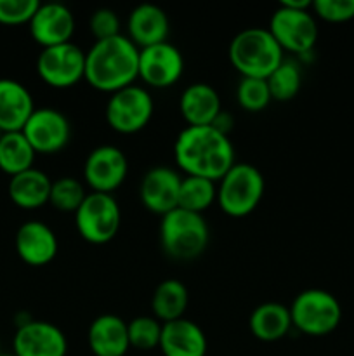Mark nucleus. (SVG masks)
Returning <instances> with one entry per match:
<instances>
[{"mask_svg":"<svg viewBox=\"0 0 354 356\" xmlns=\"http://www.w3.org/2000/svg\"><path fill=\"white\" fill-rule=\"evenodd\" d=\"M174 156L186 176H196L217 183L235 165V146L212 125L191 127L179 132L174 145Z\"/></svg>","mask_w":354,"mask_h":356,"instance_id":"nucleus-1","label":"nucleus"},{"mask_svg":"<svg viewBox=\"0 0 354 356\" xmlns=\"http://www.w3.org/2000/svg\"><path fill=\"white\" fill-rule=\"evenodd\" d=\"M139 79V47L125 35L94 42L85 52V79L101 92H117Z\"/></svg>","mask_w":354,"mask_h":356,"instance_id":"nucleus-2","label":"nucleus"},{"mask_svg":"<svg viewBox=\"0 0 354 356\" xmlns=\"http://www.w3.org/2000/svg\"><path fill=\"white\" fill-rule=\"evenodd\" d=\"M229 61L242 76L267 79L285 59L280 47L267 28H246L229 44Z\"/></svg>","mask_w":354,"mask_h":356,"instance_id":"nucleus-3","label":"nucleus"},{"mask_svg":"<svg viewBox=\"0 0 354 356\" xmlns=\"http://www.w3.org/2000/svg\"><path fill=\"white\" fill-rule=\"evenodd\" d=\"M210 229L203 214L174 209L162 216L160 243L163 252L176 261H193L207 250Z\"/></svg>","mask_w":354,"mask_h":356,"instance_id":"nucleus-4","label":"nucleus"},{"mask_svg":"<svg viewBox=\"0 0 354 356\" xmlns=\"http://www.w3.org/2000/svg\"><path fill=\"white\" fill-rule=\"evenodd\" d=\"M311 0H283L271 16L267 30L292 54H307L318 42V23L311 13Z\"/></svg>","mask_w":354,"mask_h":356,"instance_id":"nucleus-5","label":"nucleus"},{"mask_svg":"<svg viewBox=\"0 0 354 356\" xmlns=\"http://www.w3.org/2000/svg\"><path fill=\"white\" fill-rule=\"evenodd\" d=\"M266 190L262 172L252 163H235L219 179V207L229 218H245L260 204Z\"/></svg>","mask_w":354,"mask_h":356,"instance_id":"nucleus-6","label":"nucleus"},{"mask_svg":"<svg viewBox=\"0 0 354 356\" xmlns=\"http://www.w3.org/2000/svg\"><path fill=\"white\" fill-rule=\"evenodd\" d=\"M292 325L298 332L311 337L332 334L342 320V306L339 299L323 289H305L288 306Z\"/></svg>","mask_w":354,"mask_h":356,"instance_id":"nucleus-7","label":"nucleus"},{"mask_svg":"<svg viewBox=\"0 0 354 356\" xmlns=\"http://www.w3.org/2000/svg\"><path fill=\"white\" fill-rule=\"evenodd\" d=\"M78 235L92 245H104L117 236L121 226V211L117 198L108 193H87L75 212Z\"/></svg>","mask_w":354,"mask_h":356,"instance_id":"nucleus-8","label":"nucleus"},{"mask_svg":"<svg viewBox=\"0 0 354 356\" xmlns=\"http://www.w3.org/2000/svg\"><path fill=\"white\" fill-rule=\"evenodd\" d=\"M153 111L151 94L134 83L111 94L106 104V122L118 134H135L149 124Z\"/></svg>","mask_w":354,"mask_h":356,"instance_id":"nucleus-9","label":"nucleus"},{"mask_svg":"<svg viewBox=\"0 0 354 356\" xmlns=\"http://www.w3.org/2000/svg\"><path fill=\"white\" fill-rule=\"evenodd\" d=\"M37 73L47 86L68 89L85 79V52L73 42L42 49Z\"/></svg>","mask_w":354,"mask_h":356,"instance_id":"nucleus-10","label":"nucleus"},{"mask_svg":"<svg viewBox=\"0 0 354 356\" xmlns=\"http://www.w3.org/2000/svg\"><path fill=\"white\" fill-rule=\"evenodd\" d=\"M127 174V156L113 145L94 148L83 163V179L94 193L111 195L125 183Z\"/></svg>","mask_w":354,"mask_h":356,"instance_id":"nucleus-11","label":"nucleus"},{"mask_svg":"<svg viewBox=\"0 0 354 356\" xmlns=\"http://www.w3.org/2000/svg\"><path fill=\"white\" fill-rule=\"evenodd\" d=\"M24 138L35 153L52 155L65 148L71 138V125L68 117L56 108H35L31 117L24 124Z\"/></svg>","mask_w":354,"mask_h":356,"instance_id":"nucleus-12","label":"nucleus"},{"mask_svg":"<svg viewBox=\"0 0 354 356\" xmlns=\"http://www.w3.org/2000/svg\"><path fill=\"white\" fill-rule=\"evenodd\" d=\"M184 73L183 52L170 42L139 49V79L155 89L176 86Z\"/></svg>","mask_w":354,"mask_h":356,"instance_id":"nucleus-13","label":"nucleus"},{"mask_svg":"<svg viewBox=\"0 0 354 356\" xmlns=\"http://www.w3.org/2000/svg\"><path fill=\"white\" fill-rule=\"evenodd\" d=\"M16 356H66L68 339L58 325L45 320H30L17 327L12 339Z\"/></svg>","mask_w":354,"mask_h":356,"instance_id":"nucleus-14","label":"nucleus"},{"mask_svg":"<svg viewBox=\"0 0 354 356\" xmlns=\"http://www.w3.org/2000/svg\"><path fill=\"white\" fill-rule=\"evenodd\" d=\"M183 177L167 165H156L142 176L139 197L149 212L165 216L179 205V191Z\"/></svg>","mask_w":354,"mask_h":356,"instance_id":"nucleus-15","label":"nucleus"},{"mask_svg":"<svg viewBox=\"0 0 354 356\" xmlns=\"http://www.w3.org/2000/svg\"><path fill=\"white\" fill-rule=\"evenodd\" d=\"M14 245H16L19 259L33 268L47 266L56 259L59 250V242L54 229L37 219L23 222L17 228Z\"/></svg>","mask_w":354,"mask_h":356,"instance_id":"nucleus-16","label":"nucleus"},{"mask_svg":"<svg viewBox=\"0 0 354 356\" xmlns=\"http://www.w3.org/2000/svg\"><path fill=\"white\" fill-rule=\"evenodd\" d=\"M28 26H30L31 38L42 49H45L52 45L68 44L71 40L73 31H75V17L65 3H40Z\"/></svg>","mask_w":354,"mask_h":356,"instance_id":"nucleus-17","label":"nucleus"},{"mask_svg":"<svg viewBox=\"0 0 354 356\" xmlns=\"http://www.w3.org/2000/svg\"><path fill=\"white\" fill-rule=\"evenodd\" d=\"M128 38L139 49L167 42L170 33V21L165 10L155 3H141L134 7L127 19Z\"/></svg>","mask_w":354,"mask_h":356,"instance_id":"nucleus-18","label":"nucleus"},{"mask_svg":"<svg viewBox=\"0 0 354 356\" xmlns=\"http://www.w3.org/2000/svg\"><path fill=\"white\" fill-rule=\"evenodd\" d=\"M208 341L198 323L187 318L163 323L160 351L163 356H207Z\"/></svg>","mask_w":354,"mask_h":356,"instance_id":"nucleus-19","label":"nucleus"},{"mask_svg":"<svg viewBox=\"0 0 354 356\" xmlns=\"http://www.w3.org/2000/svg\"><path fill=\"white\" fill-rule=\"evenodd\" d=\"M35 111L33 97L24 83L0 79V132H19Z\"/></svg>","mask_w":354,"mask_h":356,"instance_id":"nucleus-20","label":"nucleus"},{"mask_svg":"<svg viewBox=\"0 0 354 356\" xmlns=\"http://www.w3.org/2000/svg\"><path fill=\"white\" fill-rule=\"evenodd\" d=\"M179 110L191 127L212 125L222 111L221 96L210 83L194 82L180 94Z\"/></svg>","mask_w":354,"mask_h":356,"instance_id":"nucleus-21","label":"nucleus"},{"mask_svg":"<svg viewBox=\"0 0 354 356\" xmlns=\"http://www.w3.org/2000/svg\"><path fill=\"white\" fill-rule=\"evenodd\" d=\"M87 343L94 356H125L130 348L127 322L110 313L97 316L89 327Z\"/></svg>","mask_w":354,"mask_h":356,"instance_id":"nucleus-22","label":"nucleus"},{"mask_svg":"<svg viewBox=\"0 0 354 356\" xmlns=\"http://www.w3.org/2000/svg\"><path fill=\"white\" fill-rule=\"evenodd\" d=\"M52 181L44 170L31 169L12 176L9 181V198L21 209H38L49 204Z\"/></svg>","mask_w":354,"mask_h":356,"instance_id":"nucleus-23","label":"nucleus"},{"mask_svg":"<svg viewBox=\"0 0 354 356\" xmlns=\"http://www.w3.org/2000/svg\"><path fill=\"white\" fill-rule=\"evenodd\" d=\"M250 332L255 339L264 343L280 341L290 332L292 316L288 306L281 302H262L252 312L248 320Z\"/></svg>","mask_w":354,"mask_h":356,"instance_id":"nucleus-24","label":"nucleus"},{"mask_svg":"<svg viewBox=\"0 0 354 356\" xmlns=\"http://www.w3.org/2000/svg\"><path fill=\"white\" fill-rule=\"evenodd\" d=\"M187 305H189V292H187L186 285L176 278L163 280L153 292V316L162 323L184 318Z\"/></svg>","mask_w":354,"mask_h":356,"instance_id":"nucleus-25","label":"nucleus"},{"mask_svg":"<svg viewBox=\"0 0 354 356\" xmlns=\"http://www.w3.org/2000/svg\"><path fill=\"white\" fill-rule=\"evenodd\" d=\"M35 155L37 153L21 131L0 136V170L10 177L31 169Z\"/></svg>","mask_w":354,"mask_h":356,"instance_id":"nucleus-26","label":"nucleus"},{"mask_svg":"<svg viewBox=\"0 0 354 356\" xmlns=\"http://www.w3.org/2000/svg\"><path fill=\"white\" fill-rule=\"evenodd\" d=\"M215 200H217V186L214 181L196 176L183 177L177 207L194 214H203Z\"/></svg>","mask_w":354,"mask_h":356,"instance_id":"nucleus-27","label":"nucleus"},{"mask_svg":"<svg viewBox=\"0 0 354 356\" xmlns=\"http://www.w3.org/2000/svg\"><path fill=\"white\" fill-rule=\"evenodd\" d=\"M271 97L280 103L294 99L302 87L301 65L294 59H283L281 65L266 79Z\"/></svg>","mask_w":354,"mask_h":356,"instance_id":"nucleus-28","label":"nucleus"},{"mask_svg":"<svg viewBox=\"0 0 354 356\" xmlns=\"http://www.w3.org/2000/svg\"><path fill=\"white\" fill-rule=\"evenodd\" d=\"M85 197L87 191L83 184L80 183V179L66 176L52 181L49 204L59 212H71V214H75L80 205L83 204Z\"/></svg>","mask_w":354,"mask_h":356,"instance_id":"nucleus-29","label":"nucleus"},{"mask_svg":"<svg viewBox=\"0 0 354 356\" xmlns=\"http://www.w3.org/2000/svg\"><path fill=\"white\" fill-rule=\"evenodd\" d=\"M127 329L130 348H135L139 351H149L160 348L163 323L156 320L155 316H135L134 320L127 323Z\"/></svg>","mask_w":354,"mask_h":356,"instance_id":"nucleus-30","label":"nucleus"},{"mask_svg":"<svg viewBox=\"0 0 354 356\" xmlns=\"http://www.w3.org/2000/svg\"><path fill=\"white\" fill-rule=\"evenodd\" d=\"M236 99L238 104L246 111H262L267 104L271 103V92L267 87L266 79H248V76H242L236 89Z\"/></svg>","mask_w":354,"mask_h":356,"instance_id":"nucleus-31","label":"nucleus"},{"mask_svg":"<svg viewBox=\"0 0 354 356\" xmlns=\"http://www.w3.org/2000/svg\"><path fill=\"white\" fill-rule=\"evenodd\" d=\"M40 3L38 0H0V24L17 26L30 23Z\"/></svg>","mask_w":354,"mask_h":356,"instance_id":"nucleus-32","label":"nucleus"},{"mask_svg":"<svg viewBox=\"0 0 354 356\" xmlns=\"http://www.w3.org/2000/svg\"><path fill=\"white\" fill-rule=\"evenodd\" d=\"M312 14L328 23H346L354 19V0H314Z\"/></svg>","mask_w":354,"mask_h":356,"instance_id":"nucleus-33","label":"nucleus"},{"mask_svg":"<svg viewBox=\"0 0 354 356\" xmlns=\"http://www.w3.org/2000/svg\"><path fill=\"white\" fill-rule=\"evenodd\" d=\"M89 28L96 42L121 35L120 17H118V14L113 9H108V7H103V9H97L96 13H92L89 19Z\"/></svg>","mask_w":354,"mask_h":356,"instance_id":"nucleus-34","label":"nucleus"},{"mask_svg":"<svg viewBox=\"0 0 354 356\" xmlns=\"http://www.w3.org/2000/svg\"><path fill=\"white\" fill-rule=\"evenodd\" d=\"M0 356H16L14 353H2Z\"/></svg>","mask_w":354,"mask_h":356,"instance_id":"nucleus-35","label":"nucleus"},{"mask_svg":"<svg viewBox=\"0 0 354 356\" xmlns=\"http://www.w3.org/2000/svg\"><path fill=\"white\" fill-rule=\"evenodd\" d=\"M0 355H2V343H0Z\"/></svg>","mask_w":354,"mask_h":356,"instance_id":"nucleus-36","label":"nucleus"}]
</instances>
